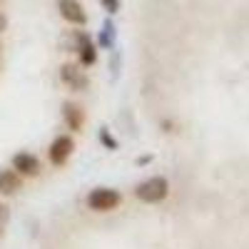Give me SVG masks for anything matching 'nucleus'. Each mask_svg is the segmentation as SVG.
Returning a JSON list of instances; mask_svg holds the SVG:
<instances>
[{
	"label": "nucleus",
	"instance_id": "f257e3e1",
	"mask_svg": "<svg viewBox=\"0 0 249 249\" xmlns=\"http://www.w3.org/2000/svg\"><path fill=\"white\" fill-rule=\"evenodd\" d=\"M167 195H170V182L164 177H150V179L140 182L137 190H135V197L142 199V202H147V204H157Z\"/></svg>",
	"mask_w": 249,
	"mask_h": 249
},
{
	"label": "nucleus",
	"instance_id": "f03ea898",
	"mask_svg": "<svg viewBox=\"0 0 249 249\" xmlns=\"http://www.w3.org/2000/svg\"><path fill=\"white\" fill-rule=\"evenodd\" d=\"M122 202L117 190H110V187H97L88 195V207L95 212H112L115 207Z\"/></svg>",
	"mask_w": 249,
	"mask_h": 249
},
{
	"label": "nucleus",
	"instance_id": "7ed1b4c3",
	"mask_svg": "<svg viewBox=\"0 0 249 249\" xmlns=\"http://www.w3.org/2000/svg\"><path fill=\"white\" fill-rule=\"evenodd\" d=\"M72 152H75V140L70 135H60V137L53 140L48 155H50V162L55 164V167H60V164H65L70 160Z\"/></svg>",
	"mask_w": 249,
	"mask_h": 249
},
{
	"label": "nucleus",
	"instance_id": "20e7f679",
	"mask_svg": "<svg viewBox=\"0 0 249 249\" xmlns=\"http://www.w3.org/2000/svg\"><path fill=\"white\" fill-rule=\"evenodd\" d=\"M57 8H60V15L65 18L68 23H72V25H85L88 15H85V8H82L77 0H57Z\"/></svg>",
	"mask_w": 249,
	"mask_h": 249
},
{
	"label": "nucleus",
	"instance_id": "39448f33",
	"mask_svg": "<svg viewBox=\"0 0 249 249\" xmlns=\"http://www.w3.org/2000/svg\"><path fill=\"white\" fill-rule=\"evenodd\" d=\"M60 77H62V82L65 85H70L75 92H80V90H88V77H85V72H82L77 65H62V70H60Z\"/></svg>",
	"mask_w": 249,
	"mask_h": 249
},
{
	"label": "nucleus",
	"instance_id": "423d86ee",
	"mask_svg": "<svg viewBox=\"0 0 249 249\" xmlns=\"http://www.w3.org/2000/svg\"><path fill=\"white\" fill-rule=\"evenodd\" d=\"M13 170H15L18 175L33 177V175L40 172V160H37L35 155H30V152H20V155L13 157Z\"/></svg>",
	"mask_w": 249,
	"mask_h": 249
},
{
	"label": "nucleus",
	"instance_id": "0eeeda50",
	"mask_svg": "<svg viewBox=\"0 0 249 249\" xmlns=\"http://www.w3.org/2000/svg\"><path fill=\"white\" fill-rule=\"evenodd\" d=\"M62 117H65V124L72 132H80L82 124H85V112H82V107L75 105V102H65V107H62Z\"/></svg>",
	"mask_w": 249,
	"mask_h": 249
},
{
	"label": "nucleus",
	"instance_id": "6e6552de",
	"mask_svg": "<svg viewBox=\"0 0 249 249\" xmlns=\"http://www.w3.org/2000/svg\"><path fill=\"white\" fill-rule=\"evenodd\" d=\"M20 190V175L15 170L0 172V195H15Z\"/></svg>",
	"mask_w": 249,
	"mask_h": 249
},
{
	"label": "nucleus",
	"instance_id": "1a4fd4ad",
	"mask_svg": "<svg viewBox=\"0 0 249 249\" xmlns=\"http://www.w3.org/2000/svg\"><path fill=\"white\" fill-rule=\"evenodd\" d=\"M77 55H80V62H82V65H92V62L97 60V50H95V45L90 43L85 35L77 37Z\"/></svg>",
	"mask_w": 249,
	"mask_h": 249
},
{
	"label": "nucleus",
	"instance_id": "9d476101",
	"mask_svg": "<svg viewBox=\"0 0 249 249\" xmlns=\"http://www.w3.org/2000/svg\"><path fill=\"white\" fill-rule=\"evenodd\" d=\"M102 5H105L110 13H117L120 10V0H102Z\"/></svg>",
	"mask_w": 249,
	"mask_h": 249
},
{
	"label": "nucleus",
	"instance_id": "9b49d317",
	"mask_svg": "<svg viewBox=\"0 0 249 249\" xmlns=\"http://www.w3.org/2000/svg\"><path fill=\"white\" fill-rule=\"evenodd\" d=\"M102 140H105V144H107V147H110V150L115 147V142H112V137H110L107 132H102Z\"/></svg>",
	"mask_w": 249,
	"mask_h": 249
},
{
	"label": "nucleus",
	"instance_id": "f8f14e48",
	"mask_svg": "<svg viewBox=\"0 0 249 249\" xmlns=\"http://www.w3.org/2000/svg\"><path fill=\"white\" fill-rule=\"evenodd\" d=\"M5 25H8V20H5V15H3V13H0V33L5 30Z\"/></svg>",
	"mask_w": 249,
	"mask_h": 249
}]
</instances>
